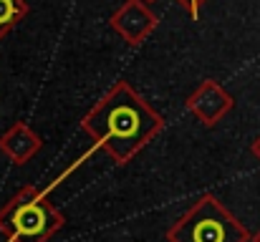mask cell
<instances>
[{"mask_svg": "<svg viewBox=\"0 0 260 242\" xmlns=\"http://www.w3.org/2000/svg\"><path fill=\"white\" fill-rule=\"evenodd\" d=\"M81 129L116 164H126L165 129V116L126 81H119L84 116Z\"/></svg>", "mask_w": 260, "mask_h": 242, "instance_id": "6da1fadb", "label": "cell"}, {"mask_svg": "<svg viewBox=\"0 0 260 242\" xmlns=\"http://www.w3.org/2000/svg\"><path fill=\"white\" fill-rule=\"evenodd\" d=\"M63 225V212L33 184L18 189L0 207V232L8 242H48Z\"/></svg>", "mask_w": 260, "mask_h": 242, "instance_id": "7a4b0ae2", "label": "cell"}, {"mask_svg": "<svg viewBox=\"0 0 260 242\" xmlns=\"http://www.w3.org/2000/svg\"><path fill=\"white\" fill-rule=\"evenodd\" d=\"M167 242H250V232L212 194H202L167 230Z\"/></svg>", "mask_w": 260, "mask_h": 242, "instance_id": "3957f363", "label": "cell"}, {"mask_svg": "<svg viewBox=\"0 0 260 242\" xmlns=\"http://www.w3.org/2000/svg\"><path fill=\"white\" fill-rule=\"evenodd\" d=\"M109 23L129 46H139L157 28L159 18L154 15V10L147 3H142V0H124L121 8L114 10Z\"/></svg>", "mask_w": 260, "mask_h": 242, "instance_id": "277c9868", "label": "cell"}, {"mask_svg": "<svg viewBox=\"0 0 260 242\" xmlns=\"http://www.w3.org/2000/svg\"><path fill=\"white\" fill-rule=\"evenodd\" d=\"M233 96L217 83V81H202L194 93L187 98V111L202 124V126H215L230 109H233Z\"/></svg>", "mask_w": 260, "mask_h": 242, "instance_id": "5b68a950", "label": "cell"}, {"mask_svg": "<svg viewBox=\"0 0 260 242\" xmlns=\"http://www.w3.org/2000/svg\"><path fill=\"white\" fill-rule=\"evenodd\" d=\"M43 149V139L23 121H15L3 136H0V152L18 166L28 164Z\"/></svg>", "mask_w": 260, "mask_h": 242, "instance_id": "8992f818", "label": "cell"}, {"mask_svg": "<svg viewBox=\"0 0 260 242\" xmlns=\"http://www.w3.org/2000/svg\"><path fill=\"white\" fill-rule=\"evenodd\" d=\"M28 15L25 0H0V38H5Z\"/></svg>", "mask_w": 260, "mask_h": 242, "instance_id": "52a82bcc", "label": "cell"}, {"mask_svg": "<svg viewBox=\"0 0 260 242\" xmlns=\"http://www.w3.org/2000/svg\"><path fill=\"white\" fill-rule=\"evenodd\" d=\"M177 3H179V5H182L194 20H197V15H200V10H202V5H205L207 0H177Z\"/></svg>", "mask_w": 260, "mask_h": 242, "instance_id": "ba28073f", "label": "cell"}, {"mask_svg": "<svg viewBox=\"0 0 260 242\" xmlns=\"http://www.w3.org/2000/svg\"><path fill=\"white\" fill-rule=\"evenodd\" d=\"M250 152H253V157L260 161V136L255 139V142H253V144H250Z\"/></svg>", "mask_w": 260, "mask_h": 242, "instance_id": "9c48e42d", "label": "cell"}, {"mask_svg": "<svg viewBox=\"0 0 260 242\" xmlns=\"http://www.w3.org/2000/svg\"><path fill=\"white\" fill-rule=\"evenodd\" d=\"M253 242H260V230L255 232V237H253Z\"/></svg>", "mask_w": 260, "mask_h": 242, "instance_id": "30bf717a", "label": "cell"}, {"mask_svg": "<svg viewBox=\"0 0 260 242\" xmlns=\"http://www.w3.org/2000/svg\"><path fill=\"white\" fill-rule=\"evenodd\" d=\"M142 3H147V5H149V3H154V0H142Z\"/></svg>", "mask_w": 260, "mask_h": 242, "instance_id": "8fae6325", "label": "cell"}]
</instances>
